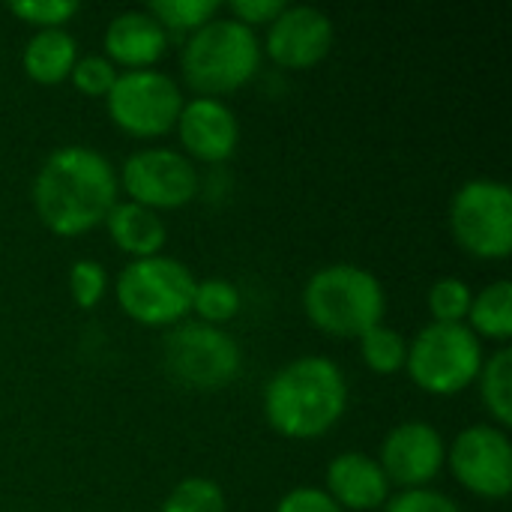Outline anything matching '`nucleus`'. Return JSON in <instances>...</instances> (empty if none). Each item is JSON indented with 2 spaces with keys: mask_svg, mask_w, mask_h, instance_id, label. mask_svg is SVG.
I'll use <instances>...</instances> for the list:
<instances>
[{
  "mask_svg": "<svg viewBox=\"0 0 512 512\" xmlns=\"http://www.w3.org/2000/svg\"><path fill=\"white\" fill-rule=\"evenodd\" d=\"M105 228H108V237L114 240V246L120 252L132 258H150V255H162L165 249V240H168V228H165V219L144 207V204H135V201H117L108 216H105Z\"/></svg>",
  "mask_w": 512,
  "mask_h": 512,
  "instance_id": "nucleus-17",
  "label": "nucleus"
},
{
  "mask_svg": "<svg viewBox=\"0 0 512 512\" xmlns=\"http://www.w3.org/2000/svg\"><path fill=\"white\" fill-rule=\"evenodd\" d=\"M483 360V342L468 324L429 321L414 339H408L405 369L420 390L432 396H456L477 381Z\"/></svg>",
  "mask_w": 512,
  "mask_h": 512,
  "instance_id": "nucleus-6",
  "label": "nucleus"
},
{
  "mask_svg": "<svg viewBox=\"0 0 512 512\" xmlns=\"http://www.w3.org/2000/svg\"><path fill=\"white\" fill-rule=\"evenodd\" d=\"M78 54V39L66 27H42L24 42L21 66L39 84H60L69 78Z\"/></svg>",
  "mask_w": 512,
  "mask_h": 512,
  "instance_id": "nucleus-18",
  "label": "nucleus"
},
{
  "mask_svg": "<svg viewBox=\"0 0 512 512\" xmlns=\"http://www.w3.org/2000/svg\"><path fill=\"white\" fill-rule=\"evenodd\" d=\"M453 240L474 258L512 252V189L498 177H471L450 198Z\"/></svg>",
  "mask_w": 512,
  "mask_h": 512,
  "instance_id": "nucleus-7",
  "label": "nucleus"
},
{
  "mask_svg": "<svg viewBox=\"0 0 512 512\" xmlns=\"http://www.w3.org/2000/svg\"><path fill=\"white\" fill-rule=\"evenodd\" d=\"M177 138L183 150L198 162H228L240 144V120L225 99L216 96H192L183 99L177 114Z\"/></svg>",
  "mask_w": 512,
  "mask_h": 512,
  "instance_id": "nucleus-14",
  "label": "nucleus"
},
{
  "mask_svg": "<svg viewBox=\"0 0 512 512\" xmlns=\"http://www.w3.org/2000/svg\"><path fill=\"white\" fill-rule=\"evenodd\" d=\"M471 285L459 276H444L438 282H432L429 288V312H432V321L438 324H465L468 318V309H471Z\"/></svg>",
  "mask_w": 512,
  "mask_h": 512,
  "instance_id": "nucleus-25",
  "label": "nucleus"
},
{
  "mask_svg": "<svg viewBox=\"0 0 512 512\" xmlns=\"http://www.w3.org/2000/svg\"><path fill=\"white\" fill-rule=\"evenodd\" d=\"M105 291H108V273L96 258H78L69 267V294H72L75 306L93 309L102 303Z\"/></svg>",
  "mask_w": 512,
  "mask_h": 512,
  "instance_id": "nucleus-27",
  "label": "nucleus"
},
{
  "mask_svg": "<svg viewBox=\"0 0 512 512\" xmlns=\"http://www.w3.org/2000/svg\"><path fill=\"white\" fill-rule=\"evenodd\" d=\"M360 342V357L363 363L378 372V375H396L405 369V357H408V339L396 330L387 327L384 321L369 327L363 336H357Z\"/></svg>",
  "mask_w": 512,
  "mask_h": 512,
  "instance_id": "nucleus-22",
  "label": "nucleus"
},
{
  "mask_svg": "<svg viewBox=\"0 0 512 512\" xmlns=\"http://www.w3.org/2000/svg\"><path fill=\"white\" fill-rule=\"evenodd\" d=\"M465 324L474 330V336L483 342H498V345H510L512 336V282L510 279H495L489 285H483L474 297H471V309Z\"/></svg>",
  "mask_w": 512,
  "mask_h": 512,
  "instance_id": "nucleus-19",
  "label": "nucleus"
},
{
  "mask_svg": "<svg viewBox=\"0 0 512 512\" xmlns=\"http://www.w3.org/2000/svg\"><path fill=\"white\" fill-rule=\"evenodd\" d=\"M303 309L309 321L330 336H363L384 321L387 291L372 270L336 261L306 279Z\"/></svg>",
  "mask_w": 512,
  "mask_h": 512,
  "instance_id": "nucleus-4",
  "label": "nucleus"
},
{
  "mask_svg": "<svg viewBox=\"0 0 512 512\" xmlns=\"http://www.w3.org/2000/svg\"><path fill=\"white\" fill-rule=\"evenodd\" d=\"M111 120L135 135L153 138L174 129L183 108V90L177 78L150 66V69H123L117 72L114 87L105 96Z\"/></svg>",
  "mask_w": 512,
  "mask_h": 512,
  "instance_id": "nucleus-9",
  "label": "nucleus"
},
{
  "mask_svg": "<svg viewBox=\"0 0 512 512\" xmlns=\"http://www.w3.org/2000/svg\"><path fill=\"white\" fill-rule=\"evenodd\" d=\"M195 273L171 255L132 258L114 282L120 309L147 327H174L192 312Z\"/></svg>",
  "mask_w": 512,
  "mask_h": 512,
  "instance_id": "nucleus-5",
  "label": "nucleus"
},
{
  "mask_svg": "<svg viewBox=\"0 0 512 512\" xmlns=\"http://www.w3.org/2000/svg\"><path fill=\"white\" fill-rule=\"evenodd\" d=\"M243 306L240 288L225 279V276H207L195 282V294H192V312L198 315V321L204 324H228L231 318H237Z\"/></svg>",
  "mask_w": 512,
  "mask_h": 512,
  "instance_id": "nucleus-21",
  "label": "nucleus"
},
{
  "mask_svg": "<svg viewBox=\"0 0 512 512\" xmlns=\"http://www.w3.org/2000/svg\"><path fill=\"white\" fill-rule=\"evenodd\" d=\"M75 0H15L9 3V12L21 18L24 24H33L36 30L42 27H63L69 18L78 15Z\"/></svg>",
  "mask_w": 512,
  "mask_h": 512,
  "instance_id": "nucleus-28",
  "label": "nucleus"
},
{
  "mask_svg": "<svg viewBox=\"0 0 512 512\" xmlns=\"http://www.w3.org/2000/svg\"><path fill=\"white\" fill-rule=\"evenodd\" d=\"M117 192V168L105 153L87 144H60L42 159L30 198L48 231L75 237L105 222Z\"/></svg>",
  "mask_w": 512,
  "mask_h": 512,
  "instance_id": "nucleus-1",
  "label": "nucleus"
},
{
  "mask_svg": "<svg viewBox=\"0 0 512 512\" xmlns=\"http://www.w3.org/2000/svg\"><path fill=\"white\" fill-rule=\"evenodd\" d=\"M168 375L192 390L228 387L243 366V351L231 333L204 321H180L162 342Z\"/></svg>",
  "mask_w": 512,
  "mask_h": 512,
  "instance_id": "nucleus-8",
  "label": "nucleus"
},
{
  "mask_svg": "<svg viewBox=\"0 0 512 512\" xmlns=\"http://www.w3.org/2000/svg\"><path fill=\"white\" fill-rule=\"evenodd\" d=\"M261 402L273 432L291 441H312L342 420L348 408V381L336 360L303 354L270 375Z\"/></svg>",
  "mask_w": 512,
  "mask_h": 512,
  "instance_id": "nucleus-2",
  "label": "nucleus"
},
{
  "mask_svg": "<svg viewBox=\"0 0 512 512\" xmlns=\"http://www.w3.org/2000/svg\"><path fill=\"white\" fill-rule=\"evenodd\" d=\"M117 183L129 201L159 213L189 204L201 189V174L195 162L174 147H141L123 159Z\"/></svg>",
  "mask_w": 512,
  "mask_h": 512,
  "instance_id": "nucleus-10",
  "label": "nucleus"
},
{
  "mask_svg": "<svg viewBox=\"0 0 512 512\" xmlns=\"http://www.w3.org/2000/svg\"><path fill=\"white\" fill-rule=\"evenodd\" d=\"M384 512H465L450 495L423 486V489H402L399 495L387 498V504L381 507Z\"/></svg>",
  "mask_w": 512,
  "mask_h": 512,
  "instance_id": "nucleus-29",
  "label": "nucleus"
},
{
  "mask_svg": "<svg viewBox=\"0 0 512 512\" xmlns=\"http://www.w3.org/2000/svg\"><path fill=\"white\" fill-rule=\"evenodd\" d=\"M159 512H228L225 489L210 477H186L168 492Z\"/></svg>",
  "mask_w": 512,
  "mask_h": 512,
  "instance_id": "nucleus-24",
  "label": "nucleus"
},
{
  "mask_svg": "<svg viewBox=\"0 0 512 512\" xmlns=\"http://www.w3.org/2000/svg\"><path fill=\"white\" fill-rule=\"evenodd\" d=\"M324 480H327L324 492L345 512L378 510L387 504L390 489H393L387 474L381 471L378 459H372L369 453H360V450L333 456Z\"/></svg>",
  "mask_w": 512,
  "mask_h": 512,
  "instance_id": "nucleus-15",
  "label": "nucleus"
},
{
  "mask_svg": "<svg viewBox=\"0 0 512 512\" xmlns=\"http://www.w3.org/2000/svg\"><path fill=\"white\" fill-rule=\"evenodd\" d=\"M447 465L471 495L489 501L507 498L512 489L510 432L495 423H474L462 429L447 447Z\"/></svg>",
  "mask_w": 512,
  "mask_h": 512,
  "instance_id": "nucleus-11",
  "label": "nucleus"
},
{
  "mask_svg": "<svg viewBox=\"0 0 512 512\" xmlns=\"http://www.w3.org/2000/svg\"><path fill=\"white\" fill-rule=\"evenodd\" d=\"M480 399L495 420V426L510 429L512 423V348L501 345L483 360V369L477 375Z\"/></svg>",
  "mask_w": 512,
  "mask_h": 512,
  "instance_id": "nucleus-20",
  "label": "nucleus"
},
{
  "mask_svg": "<svg viewBox=\"0 0 512 512\" xmlns=\"http://www.w3.org/2000/svg\"><path fill=\"white\" fill-rule=\"evenodd\" d=\"M273 512H345L321 486H297L285 492Z\"/></svg>",
  "mask_w": 512,
  "mask_h": 512,
  "instance_id": "nucleus-30",
  "label": "nucleus"
},
{
  "mask_svg": "<svg viewBox=\"0 0 512 512\" xmlns=\"http://www.w3.org/2000/svg\"><path fill=\"white\" fill-rule=\"evenodd\" d=\"M261 57L264 51L255 27L219 12L186 36L180 69L198 96L219 99L249 84L261 66Z\"/></svg>",
  "mask_w": 512,
  "mask_h": 512,
  "instance_id": "nucleus-3",
  "label": "nucleus"
},
{
  "mask_svg": "<svg viewBox=\"0 0 512 512\" xmlns=\"http://www.w3.org/2000/svg\"><path fill=\"white\" fill-rule=\"evenodd\" d=\"M378 465L387 474L390 486L423 489L447 465L444 435L426 420H405L384 435Z\"/></svg>",
  "mask_w": 512,
  "mask_h": 512,
  "instance_id": "nucleus-13",
  "label": "nucleus"
},
{
  "mask_svg": "<svg viewBox=\"0 0 512 512\" xmlns=\"http://www.w3.org/2000/svg\"><path fill=\"white\" fill-rule=\"evenodd\" d=\"M162 27L165 33H192L201 24H207L213 15L222 12L219 0H150L144 6Z\"/></svg>",
  "mask_w": 512,
  "mask_h": 512,
  "instance_id": "nucleus-23",
  "label": "nucleus"
},
{
  "mask_svg": "<svg viewBox=\"0 0 512 512\" xmlns=\"http://www.w3.org/2000/svg\"><path fill=\"white\" fill-rule=\"evenodd\" d=\"M333 18L312 3H285L267 24L261 51L285 69H309L321 63L333 48Z\"/></svg>",
  "mask_w": 512,
  "mask_h": 512,
  "instance_id": "nucleus-12",
  "label": "nucleus"
},
{
  "mask_svg": "<svg viewBox=\"0 0 512 512\" xmlns=\"http://www.w3.org/2000/svg\"><path fill=\"white\" fill-rule=\"evenodd\" d=\"M117 66L102 54V51H90V54H78L69 81L84 93V96H108V90L117 81Z\"/></svg>",
  "mask_w": 512,
  "mask_h": 512,
  "instance_id": "nucleus-26",
  "label": "nucleus"
},
{
  "mask_svg": "<svg viewBox=\"0 0 512 512\" xmlns=\"http://www.w3.org/2000/svg\"><path fill=\"white\" fill-rule=\"evenodd\" d=\"M102 48V54L114 66L150 69L156 60H162L168 48V33L147 9H123L105 24Z\"/></svg>",
  "mask_w": 512,
  "mask_h": 512,
  "instance_id": "nucleus-16",
  "label": "nucleus"
},
{
  "mask_svg": "<svg viewBox=\"0 0 512 512\" xmlns=\"http://www.w3.org/2000/svg\"><path fill=\"white\" fill-rule=\"evenodd\" d=\"M285 0H231L228 15L255 27V24H270L282 12Z\"/></svg>",
  "mask_w": 512,
  "mask_h": 512,
  "instance_id": "nucleus-31",
  "label": "nucleus"
}]
</instances>
